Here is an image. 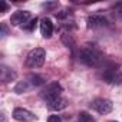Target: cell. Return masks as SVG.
Returning <instances> with one entry per match:
<instances>
[{
    "instance_id": "obj_7",
    "label": "cell",
    "mask_w": 122,
    "mask_h": 122,
    "mask_svg": "<svg viewBox=\"0 0 122 122\" xmlns=\"http://www.w3.org/2000/svg\"><path fill=\"white\" fill-rule=\"evenodd\" d=\"M13 118L16 121H19V122H32V121L36 119V116L30 111L23 109V108H16L13 111Z\"/></svg>"
},
{
    "instance_id": "obj_20",
    "label": "cell",
    "mask_w": 122,
    "mask_h": 122,
    "mask_svg": "<svg viewBox=\"0 0 122 122\" xmlns=\"http://www.w3.org/2000/svg\"><path fill=\"white\" fill-rule=\"evenodd\" d=\"M36 22H37V19H33V20L30 22V25H29V26H27L26 29H27V30H33V27L36 26Z\"/></svg>"
},
{
    "instance_id": "obj_16",
    "label": "cell",
    "mask_w": 122,
    "mask_h": 122,
    "mask_svg": "<svg viewBox=\"0 0 122 122\" xmlns=\"http://www.w3.org/2000/svg\"><path fill=\"white\" fill-rule=\"evenodd\" d=\"M7 9H9V5H7L6 2H3V0H2V2H0V12L5 13V12H7Z\"/></svg>"
},
{
    "instance_id": "obj_1",
    "label": "cell",
    "mask_w": 122,
    "mask_h": 122,
    "mask_svg": "<svg viewBox=\"0 0 122 122\" xmlns=\"http://www.w3.org/2000/svg\"><path fill=\"white\" fill-rule=\"evenodd\" d=\"M78 59H79V62L83 63L85 66L96 68V66H101L103 63V53L99 50V47H96V45L86 43L79 50Z\"/></svg>"
},
{
    "instance_id": "obj_8",
    "label": "cell",
    "mask_w": 122,
    "mask_h": 122,
    "mask_svg": "<svg viewBox=\"0 0 122 122\" xmlns=\"http://www.w3.org/2000/svg\"><path fill=\"white\" fill-rule=\"evenodd\" d=\"M16 78H17V73L12 68H9L6 65L0 66V79H2L3 83H9L12 81H16Z\"/></svg>"
},
{
    "instance_id": "obj_11",
    "label": "cell",
    "mask_w": 122,
    "mask_h": 122,
    "mask_svg": "<svg viewBox=\"0 0 122 122\" xmlns=\"http://www.w3.org/2000/svg\"><path fill=\"white\" fill-rule=\"evenodd\" d=\"M33 86L29 83V81H20V82H17L16 83V86H15V93H17V95H22V93H26V92H29L30 89H32Z\"/></svg>"
},
{
    "instance_id": "obj_19",
    "label": "cell",
    "mask_w": 122,
    "mask_h": 122,
    "mask_svg": "<svg viewBox=\"0 0 122 122\" xmlns=\"http://www.w3.org/2000/svg\"><path fill=\"white\" fill-rule=\"evenodd\" d=\"M113 7H115V10H116V12H118V13L122 16V3H116Z\"/></svg>"
},
{
    "instance_id": "obj_12",
    "label": "cell",
    "mask_w": 122,
    "mask_h": 122,
    "mask_svg": "<svg viewBox=\"0 0 122 122\" xmlns=\"http://www.w3.org/2000/svg\"><path fill=\"white\" fill-rule=\"evenodd\" d=\"M26 81H29V83H30L33 88H37V86H42V85H45V83H46V79H45L42 75H36V73L29 75Z\"/></svg>"
},
{
    "instance_id": "obj_4",
    "label": "cell",
    "mask_w": 122,
    "mask_h": 122,
    "mask_svg": "<svg viewBox=\"0 0 122 122\" xmlns=\"http://www.w3.org/2000/svg\"><path fill=\"white\" fill-rule=\"evenodd\" d=\"M91 108L95 109V111H96L98 113H101V115H106V113L112 112L113 103H112L109 99H106V98H96V99L91 103Z\"/></svg>"
},
{
    "instance_id": "obj_13",
    "label": "cell",
    "mask_w": 122,
    "mask_h": 122,
    "mask_svg": "<svg viewBox=\"0 0 122 122\" xmlns=\"http://www.w3.org/2000/svg\"><path fill=\"white\" fill-rule=\"evenodd\" d=\"M78 121H79V122H95V118H93L89 112L82 111V112H79V115H78Z\"/></svg>"
},
{
    "instance_id": "obj_21",
    "label": "cell",
    "mask_w": 122,
    "mask_h": 122,
    "mask_svg": "<svg viewBox=\"0 0 122 122\" xmlns=\"http://www.w3.org/2000/svg\"><path fill=\"white\" fill-rule=\"evenodd\" d=\"M2 122H6V116H5V112H2Z\"/></svg>"
},
{
    "instance_id": "obj_14",
    "label": "cell",
    "mask_w": 122,
    "mask_h": 122,
    "mask_svg": "<svg viewBox=\"0 0 122 122\" xmlns=\"http://www.w3.org/2000/svg\"><path fill=\"white\" fill-rule=\"evenodd\" d=\"M62 40L65 42V45H66L68 47H73V45H75V42H73V39L71 37V35H63Z\"/></svg>"
},
{
    "instance_id": "obj_6",
    "label": "cell",
    "mask_w": 122,
    "mask_h": 122,
    "mask_svg": "<svg viewBox=\"0 0 122 122\" xmlns=\"http://www.w3.org/2000/svg\"><path fill=\"white\" fill-rule=\"evenodd\" d=\"M88 27L89 29H101L109 25V20L103 16V15H91L86 20Z\"/></svg>"
},
{
    "instance_id": "obj_15",
    "label": "cell",
    "mask_w": 122,
    "mask_h": 122,
    "mask_svg": "<svg viewBox=\"0 0 122 122\" xmlns=\"http://www.w3.org/2000/svg\"><path fill=\"white\" fill-rule=\"evenodd\" d=\"M47 122H62V119H60L59 115H50L47 118Z\"/></svg>"
},
{
    "instance_id": "obj_18",
    "label": "cell",
    "mask_w": 122,
    "mask_h": 122,
    "mask_svg": "<svg viewBox=\"0 0 122 122\" xmlns=\"http://www.w3.org/2000/svg\"><path fill=\"white\" fill-rule=\"evenodd\" d=\"M42 6H43V7H57L59 3H57V2H55V3H43Z\"/></svg>"
},
{
    "instance_id": "obj_17",
    "label": "cell",
    "mask_w": 122,
    "mask_h": 122,
    "mask_svg": "<svg viewBox=\"0 0 122 122\" xmlns=\"http://www.w3.org/2000/svg\"><path fill=\"white\" fill-rule=\"evenodd\" d=\"M0 35H2V37H6L7 36V26L5 23H2V33H0Z\"/></svg>"
},
{
    "instance_id": "obj_9",
    "label": "cell",
    "mask_w": 122,
    "mask_h": 122,
    "mask_svg": "<svg viewBox=\"0 0 122 122\" xmlns=\"http://www.w3.org/2000/svg\"><path fill=\"white\" fill-rule=\"evenodd\" d=\"M40 33L45 39H49L52 35H53V23L50 19L45 17L40 20Z\"/></svg>"
},
{
    "instance_id": "obj_2",
    "label": "cell",
    "mask_w": 122,
    "mask_h": 122,
    "mask_svg": "<svg viewBox=\"0 0 122 122\" xmlns=\"http://www.w3.org/2000/svg\"><path fill=\"white\" fill-rule=\"evenodd\" d=\"M45 57H46V52L42 47H35L26 56V66L32 68V69L40 68L45 63Z\"/></svg>"
},
{
    "instance_id": "obj_10",
    "label": "cell",
    "mask_w": 122,
    "mask_h": 122,
    "mask_svg": "<svg viewBox=\"0 0 122 122\" xmlns=\"http://www.w3.org/2000/svg\"><path fill=\"white\" fill-rule=\"evenodd\" d=\"M46 103H47V109H50V111H62L68 105L66 99L62 98V96H59V98H56V99H53L50 102H46Z\"/></svg>"
},
{
    "instance_id": "obj_5",
    "label": "cell",
    "mask_w": 122,
    "mask_h": 122,
    "mask_svg": "<svg viewBox=\"0 0 122 122\" xmlns=\"http://www.w3.org/2000/svg\"><path fill=\"white\" fill-rule=\"evenodd\" d=\"M29 20H30V12H27V10H17L10 17V23L13 26H23V27H26V23Z\"/></svg>"
},
{
    "instance_id": "obj_3",
    "label": "cell",
    "mask_w": 122,
    "mask_h": 122,
    "mask_svg": "<svg viewBox=\"0 0 122 122\" xmlns=\"http://www.w3.org/2000/svg\"><path fill=\"white\" fill-rule=\"evenodd\" d=\"M63 92V88L59 82H52L49 85H46L42 91H40V98L46 102H50L56 98L60 96V93Z\"/></svg>"
}]
</instances>
